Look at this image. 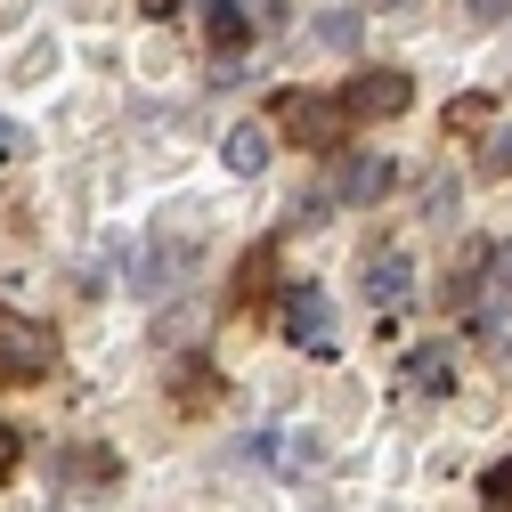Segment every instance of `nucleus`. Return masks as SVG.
Segmentation results:
<instances>
[{"instance_id": "8", "label": "nucleus", "mask_w": 512, "mask_h": 512, "mask_svg": "<svg viewBox=\"0 0 512 512\" xmlns=\"http://www.w3.org/2000/svg\"><path fill=\"white\" fill-rule=\"evenodd\" d=\"M488 269H496V244H488V236L464 244V252H456V269H447V285H439V301H447V309H472V293H480Z\"/></svg>"}, {"instance_id": "13", "label": "nucleus", "mask_w": 512, "mask_h": 512, "mask_svg": "<svg viewBox=\"0 0 512 512\" xmlns=\"http://www.w3.org/2000/svg\"><path fill=\"white\" fill-rule=\"evenodd\" d=\"M407 382H415V391H447V382H456V366H447L439 342H415V350H407Z\"/></svg>"}, {"instance_id": "10", "label": "nucleus", "mask_w": 512, "mask_h": 512, "mask_svg": "<svg viewBox=\"0 0 512 512\" xmlns=\"http://www.w3.org/2000/svg\"><path fill=\"white\" fill-rule=\"evenodd\" d=\"M269 277H277V244H252L236 261V309H261L269 301Z\"/></svg>"}, {"instance_id": "17", "label": "nucleus", "mask_w": 512, "mask_h": 512, "mask_svg": "<svg viewBox=\"0 0 512 512\" xmlns=\"http://www.w3.org/2000/svg\"><path fill=\"white\" fill-rule=\"evenodd\" d=\"M480 171H488V179H512V131L488 147V163H480Z\"/></svg>"}, {"instance_id": "12", "label": "nucleus", "mask_w": 512, "mask_h": 512, "mask_svg": "<svg viewBox=\"0 0 512 512\" xmlns=\"http://www.w3.org/2000/svg\"><path fill=\"white\" fill-rule=\"evenodd\" d=\"M204 33H212L220 49H244V41H252V0H212V9H204Z\"/></svg>"}, {"instance_id": "11", "label": "nucleus", "mask_w": 512, "mask_h": 512, "mask_svg": "<svg viewBox=\"0 0 512 512\" xmlns=\"http://www.w3.org/2000/svg\"><path fill=\"white\" fill-rule=\"evenodd\" d=\"M179 269H187V252L179 244H147V261H139V293H179Z\"/></svg>"}, {"instance_id": "15", "label": "nucleus", "mask_w": 512, "mask_h": 512, "mask_svg": "<svg viewBox=\"0 0 512 512\" xmlns=\"http://www.w3.org/2000/svg\"><path fill=\"white\" fill-rule=\"evenodd\" d=\"M480 496H488V504H496V512H512V456H504V464H496V472H488V480H480Z\"/></svg>"}, {"instance_id": "16", "label": "nucleus", "mask_w": 512, "mask_h": 512, "mask_svg": "<svg viewBox=\"0 0 512 512\" xmlns=\"http://www.w3.org/2000/svg\"><path fill=\"white\" fill-rule=\"evenodd\" d=\"M17 456H25V439H17V423H9V415H0V480L17 472Z\"/></svg>"}, {"instance_id": "7", "label": "nucleus", "mask_w": 512, "mask_h": 512, "mask_svg": "<svg viewBox=\"0 0 512 512\" xmlns=\"http://www.w3.org/2000/svg\"><path fill=\"white\" fill-rule=\"evenodd\" d=\"M415 293V261H407V252H374V261H366V301L374 309H399Z\"/></svg>"}, {"instance_id": "4", "label": "nucleus", "mask_w": 512, "mask_h": 512, "mask_svg": "<svg viewBox=\"0 0 512 512\" xmlns=\"http://www.w3.org/2000/svg\"><path fill=\"white\" fill-rule=\"evenodd\" d=\"M342 106H350L358 122H391V114H407V106H415V82H407V74H391V66H366V74H350Z\"/></svg>"}, {"instance_id": "1", "label": "nucleus", "mask_w": 512, "mask_h": 512, "mask_svg": "<svg viewBox=\"0 0 512 512\" xmlns=\"http://www.w3.org/2000/svg\"><path fill=\"white\" fill-rule=\"evenodd\" d=\"M277 122H285V139L309 147V155H334V147H350V131H358V114L342 106V90H293V98L277 106Z\"/></svg>"}, {"instance_id": "3", "label": "nucleus", "mask_w": 512, "mask_h": 512, "mask_svg": "<svg viewBox=\"0 0 512 512\" xmlns=\"http://www.w3.org/2000/svg\"><path fill=\"white\" fill-rule=\"evenodd\" d=\"M285 342L309 358L334 350V293L326 285H285Z\"/></svg>"}, {"instance_id": "2", "label": "nucleus", "mask_w": 512, "mask_h": 512, "mask_svg": "<svg viewBox=\"0 0 512 512\" xmlns=\"http://www.w3.org/2000/svg\"><path fill=\"white\" fill-rule=\"evenodd\" d=\"M49 366H57V326L0 309V382H41Z\"/></svg>"}, {"instance_id": "5", "label": "nucleus", "mask_w": 512, "mask_h": 512, "mask_svg": "<svg viewBox=\"0 0 512 512\" xmlns=\"http://www.w3.org/2000/svg\"><path fill=\"white\" fill-rule=\"evenodd\" d=\"M472 334H480V350H512V269H488L480 277V293H472Z\"/></svg>"}, {"instance_id": "19", "label": "nucleus", "mask_w": 512, "mask_h": 512, "mask_svg": "<svg viewBox=\"0 0 512 512\" xmlns=\"http://www.w3.org/2000/svg\"><path fill=\"white\" fill-rule=\"evenodd\" d=\"M9 155H17V122L0 114V163H9Z\"/></svg>"}, {"instance_id": "18", "label": "nucleus", "mask_w": 512, "mask_h": 512, "mask_svg": "<svg viewBox=\"0 0 512 512\" xmlns=\"http://www.w3.org/2000/svg\"><path fill=\"white\" fill-rule=\"evenodd\" d=\"M464 9H472L480 25H504V17H512V0H464Z\"/></svg>"}, {"instance_id": "14", "label": "nucleus", "mask_w": 512, "mask_h": 512, "mask_svg": "<svg viewBox=\"0 0 512 512\" xmlns=\"http://www.w3.org/2000/svg\"><path fill=\"white\" fill-rule=\"evenodd\" d=\"M317 41H326V49H358V41H366L358 9H326V17H317Z\"/></svg>"}, {"instance_id": "9", "label": "nucleus", "mask_w": 512, "mask_h": 512, "mask_svg": "<svg viewBox=\"0 0 512 512\" xmlns=\"http://www.w3.org/2000/svg\"><path fill=\"white\" fill-rule=\"evenodd\" d=\"M220 155H228V171H236V179H261V171H269V122H236Z\"/></svg>"}, {"instance_id": "6", "label": "nucleus", "mask_w": 512, "mask_h": 512, "mask_svg": "<svg viewBox=\"0 0 512 512\" xmlns=\"http://www.w3.org/2000/svg\"><path fill=\"white\" fill-rule=\"evenodd\" d=\"M391 179H399L391 155H350V163L334 171V196H342V204H382V196H391Z\"/></svg>"}]
</instances>
